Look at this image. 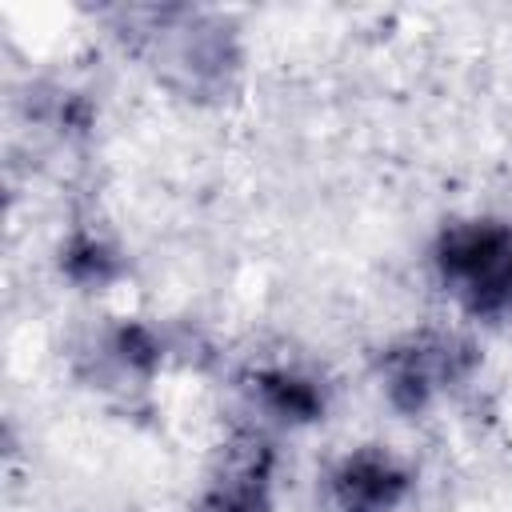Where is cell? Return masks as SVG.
Segmentation results:
<instances>
[{"instance_id": "cell-1", "label": "cell", "mask_w": 512, "mask_h": 512, "mask_svg": "<svg viewBox=\"0 0 512 512\" xmlns=\"http://www.w3.org/2000/svg\"><path fill=\"white\" fill-rule=\"evenodd\" d=\"M440 276L476 312L512 304V232L492 220H468L440 236Z\"/></svg>"}, {"instance_id": "cell-2", "label": "cell", "mask_w": 512, "mask_h": 512, "mask_svg": "<svg viewBox=\"0 0 512 512\" xmlns=\"http://www.w3.org/2000/svg\"><path fill=\"white\" fill-rule=\"evenodd\" d=\"M472 368V348L456 336H416L384 360L388 396L396 408L416 412L424 408L440 388L456 384Z\"/></svg>"}, {"instance_id": "cell-3", "label": "cell", "mask_w": 512, "mask_h": 512, "mask_svg": "<svg viewBox=\"0 0 512 512\" xmlns=\"http://www.w3.org/2000/svg\"><path fill=\"white\" fill-rule=\"evenodd\" d=\"M408 492V472L384 452H356L332 476L336 512H392Z\"/></svg>"}, {"instance_id": "cell-4", "label": "cell", "mask_w": 512, "mask_h": 512, "mask_svg": "<svg viewBox=\"0 0 512 512\" xmlns=\"http://www.w3.org/2000/svg\"><path fill=\"white\" fill-rule=\"evenodd\" d=\"M268 508V452L256 444L236 456L224 476L212 480L204 496V512H264Z\"/></svg>"}, {"instance_id": "cell-5", "label": "cell", "mask_w": 512, "mask_h": 512, "mask_svg": "<svg viewBox=\"0 0 512 512\" xmlns=\"http://www.w3.org/2000/svg\"><path fill=\"white\" fill-rule=\"evenodd\" d=\"M260 392H264L268 408H272V412H280V416L308 420V416H316V412H320V392H316L308 380H300V376L268 372V376H260Z\"/></svg>"}]
</instances>
